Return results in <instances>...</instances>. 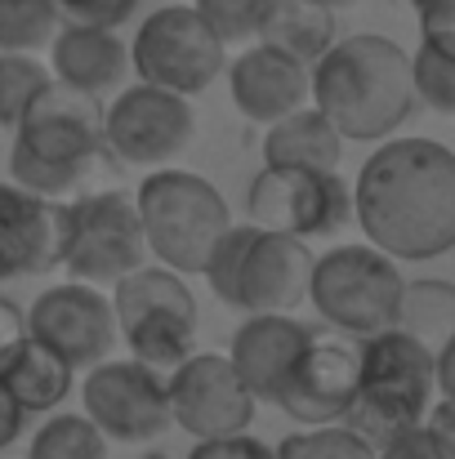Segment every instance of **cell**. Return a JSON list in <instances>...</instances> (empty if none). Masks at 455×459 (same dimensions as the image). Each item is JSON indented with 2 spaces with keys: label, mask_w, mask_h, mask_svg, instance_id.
<instances>
[{
  "label": "cell",
  "mask_w": 455,
  "mask_h": 459,
  "mask_svg": "<svg viewBox=\"0 0 455 459\" xmlns=\"http://www.w3.org/2000/svg\"><path fill=\"white\" fill-rule=\"evenodd\" d=\"M264 165H308V169H339L344 160V134L312 108L303 103L295 112L277 117L264 126Z\"/></svg>",
  "instance_id": "obj_22"
},
{
  "label": "cell",
  "mask_w": 455,
  "mask_h": 459,
  "mask_svg": "<svg viewBox=\"0 0 455 459\" xmlns=\"http://www.w3.org/2000/svg\"><path fill=\"white\" fill-rule=\"evenodd\" d=\"M103 112L99 94L49 81L13 126L9 178L49 201L85 192V183L112 160L103 143Z\"/></svg>",
  "instance_id": "obj_3"
},
{
  "label": "cell",
  "mask_w": 455,
  "mask_h": 459,
  "mask_svg": "<svg viewBox=\"0 0 455 459\" xmlns=\"http://www.w3.org/2000/svg\"><path fill=\"white\" fill-rule=\"evenodd\" d=\"M255 40H264V45L291 54L295 63L312 67L335 45V9H326L317 0H273Z\"/></svg>",
  "instance_id": "obj_23"
},
{
  "label": "cell",
  "mask_w": 455,
  "mask_h": 459,
  "mask_svg": "<svg viewBox=\"0 0 455 459\" xmlns=\"http://www.w3.org/2000/svg\"><path fill=\"white\" fill-rule=\"evenodd\" d=\"M112 312L130 357L161 375L197 352V295L165 264H139L112 281Z\"/></svg>",
  "instance_id": "obj_8"
},
{
  "label": "cell",
  "mask_w": 455,
  "mask_h": 459,
  "mask_svg": "<svg viewBox=\"0 0 455 459\" xmlns=\"http://www.w3.org/2000/svg\"><path fill=\"white\" fill-rule=\"evenodd\" d=\"M0 379H4V388L18 397V406L27 415H49V411H58L72 397L76 366L63 352H54L49 343H40V339L27 334L18 343V352L9 357V366L0 370Z\"/></svg>",
  "instance_id": "obj_21"
},
{
  "label": "cell",
  "mask_w": 455,
  "mask_h": 459,
  "mask_svg": "<svg viewBox=\"0 0 455 459\" xmlns=\"http://www.w3.org/2000/svg\"><path fill=\"white\" fill-rule=\"evenodd\" d=\"M420 424H424L433 451L442 459H455V397H433V406L424 411Z\"/></svg>",
  "instance_id": "obj_35"
},
{
  "label": "cell",
  "mask_w": 455,
  "mask_h": 459,
  "mask_svg": "<svg viewBox=\"0 0 455 459\" xmlns=\"http://www.w3.org/2000/svg\"><path fill=\"white\" fill-rule=\"evenodd\" d=\"M63 255V201L0 183V281L54 273Z\"/></svg>",
  "instance_id": "obj_17"
},
{
  "label": "cell",
  "mask_w": 455,
  "mask_h": 459,
  "mask_svg": "<svg viewBox=\"0 0 455 459\" xmlns=\"http://www.w3.org/2000/svg\"><path fill=\"white\" fill-rule=\"evenodd\" d=\"M277 459H375V442L353 424H317L273 446Z\"/></svg>",
  "instance_id": "obj_28"
},
{
  "label": "cell",
  "mask_w": 455,
  "mask_h": 459,
  "mask_svg": "<svg viewBox=\"0 0 455 459\" xmlns=\"http://www.w3.org/2000/svg\"><path fill=\"white\" fill-rule=\"evenodd\" d=\"M411 81H416V99L424 108L455 117V58H442L429 45H420L411 54Z\"/></svg>",
  "instance_id": "obj_30"
},
{
  "label": "cell",
  "mask_w": 455,
  "mask_h": 459,
  "mask_svg": "<svg viewBox=\"0 0 455 459\" xmlns=\"http://www.w3.org/2000/svg\"><path fill=\"white\" fill-rule=\"evenodd\" d=\"M246 219L291 237H335L353 219V187L339 169L264 165L246 187Z\"/></svg>",
  "instance_id": "obj_11"
},
{
  "label": "cell",
  "mask_w": 455,
  "mask_h": 459,
  "mask_svg": "<svg viewBox=\"0 0 455 459\" xmlns=\"http://www.w3.org/2000/svg\"><path fill=\"white\" fill-rule=\"evenodd\" d=\"M402 286H407V277L393 255H384L371 241H353V246L312 255L308 304L317 307V316L330 330L362 339V334H375L398 321Z\"/></svg>",
  "instance_id": "obj_7"
},
{
  "label": "cell",
  "mask_w": 455,
  "mask_h": 459,
  "mask_svg": "<svg viewBox=\"0 0 455 459\" xmlns=\"http://www.w3.org/2000/svg\"><path fill=\"white\" fill-rule=\"evenodd\" d=\"M223 76H228L232 108L255 126H273L277 117L308 103V67L264 40L241 45V54L228 58Z\"/></svg>",
  "instance_id": "obj_18"
},
{
  "label": "cell",
  "mask_w": 455,
  "mask_h": 459,
  "mask_svg": "<svg viewBox=\"0 0 455 459\" xmlns=\"http://www.w3.org/2000/svg\"><path fill=\"white\" fill-rule=\"evenodd\" d=\"M411 9L420 18V45L455 58V0H411Z\"/></svg>",
  "instance_id": "obj_31"
},
{
  "label": "cell",
  "mask_w": 455,
  "mask_h": 459,
  "mask_svg": "<svg viewBox=\"0 0 455 459\" xmlns=\"http://www.w3.org/2000/svg\"><path fill=\"white\" fill-rule=\"evenodd\" d=\"M135 201H139L152 259L183 277H192V273L201 277L214 241L232 223L223 192L192 169H152L139 183Z\"/></svg>",
  "instance_id": "obj_5"
},
{
  "label": "cell",
  "mask_w": 455,
  "mask_h": 459,
  "mask_svg": "<svg viewBox=\"0 0 455 459\" xmlns=\"http://www.w3.org/2000/svg\"><path fill=\"white\" fill-rule=\"evenodd\" d=\"M353 219L398 264L455 250V152L438 139H380L353 183Z\"/></svg>",
  "instance_id": "obj_1"
},
{
  "label": "cell",
  "mask_w": 455,
  "mask_h": 459,
  "mask_svg": "<svg viewBox=\"0 0 455 459\" xmlns=\"http://www.w3.org/2000/svg\"><path fill=\"white\" fill-rule=\"evenodd\" d=\"M308 103L344 134V143H380L416 112L411 54L375 31L335 36L308 67Z\"/></svg>",
  "instance_id": "obj_2"
},
{
  "label": "cell",
  "mask_w": 455,
  "mask_h": 459,
  "mask_svg": "<svg viewBox=\"0 0 455 459\" xmlns=\"http://www.w3.org/2000/svg\"><path fill=\"white\" fill-rule=\"evenodd\" d=\"M393 325H402L407 334H416L420 343H429L438 352L455 334V281H438V277L407 281Z\"/></svg>",
  "instance_id": "obj_24"
},
{
  "label": "cell",
  "mask_w": 455,
  "mask_h": 459,
  "mask_svg": "<svg viewBox=\"0 0 455 459\" xmlns=\"http://www.w3.org/2000/svg\"><path fill=\"white\" fill-rule=\"evenodd\" d=\"M54 81V72L36 54H9L0 49V130H13L31 99Z\"/></svg>",
  "instance_id": "obj_27"
},
{
  "label": "cell",
  "mask_w": 455,
  "mask_h": 459,
  "mask_svg": "<svg viewBox=\"0 0 455 459\" xmlns=\"http://www.w3.org/2000/svg\"><path fill=\"white\" fill-rule=\"evenodd\" d=\"M188 459H277V451L268 442L250 437V429H246V433H232V437H201L188 451Z\"/></svg>",
  "instance_id": "obj_33"
},
{
  "label": "cell",
  "mask_w": 455,
  "mask_h": 459,
  "mask_svg": "<svg viewBox=\"0 0 455 459\" xmlns=\"http://www.w3.org/2000/svg\"><path fill=\"white\" fill-rule=\"evenodd\" d=\"M81 406L85 415L103 429L108 442L144 446L174 429L170 420V397H165V375L144 361H94L81 379Z\"/></svg>",
  "instance_id": "obj_13"
},
{
  "label": "cell",
  "mask_w": 455,
  "mask_h": 459,
  "mask_svg": "<svg viewBox=\"0 0 455 459\" xmlns=\"http://www.w3.org/2000/svg\"><path fill=\"white\" fill-rule=\"evenodd\" d=\"M308 273L312 250L303 237L273 232L259 223H228V232L214 241L201 277L210 281V295L237 312H291L308 299Z\"/></svg>",
  "instance_id": "obj_4"
},
{
  "label": "cell",
  "mask_w": 455,
  "mask_h": 459,
  "mask_svg": "<svg viewBox=\"0 0 455 459\" xmlns=\"http://www.w3.org/2000/svg\"><path fill=\"white\" fill-rule=\"evenodd\" d=\"M433 375H438V397H455V334L433 352Z\"/></svg>",
  "instance_id": "obj_38"
},
{
  "label": "cell",
  "mask_w": 455,
  "mask_h": 459,
  "mask_svg": "<svg viewBox=\"0 0 455 459\" xmlns=\"http://www.w3.org/2000/svg\"><path fill=\"white\" fill-rule=\"evenodd\" d=\"M438 397L433 348L407 334L402 325H384L357 339V402L348 415H362L384 442L393 429L420 424ZM344 415V420H348ZM366 424H353L357 433Z\"/></svg>",
  "instance_id": "obj_6"
},
{
  "label": "cell",
  "mask_w": 455,
  "mask_h": 459,
  "mask_svg": "<svg viewBox=\"0 0 455 459\" xmlns=\"http://www.w3.org/2000/svg\"><path fill=\"white\" fill-rule=\"evenodd\" d=\"M353 402H357V343H348V334L312 330V339L291 361L273 406L303 429H317V424H344Z\"/></svg>",
  "instance_id": "obj_15"
},
{
  "label": "cell",
  "mask_w": 455,
  "mask_h": 459,
  "mask_svg": "<svg viewBox=\"0 0 455 459\" xmlns=\"http://www.w3.org/2000/svg\"><path fill=\"white\" fill-rule=\"evenodd\" d=\"M22 429H27V411L18 406V397L4 388V379H0V451H9L18 437H22Z\"/></svg>",
  "instance_id": "obj_37"
},
{
  "label": "cell",
  "mask_w": 455,
  "mask_h": 459,
  "mask_svg": "<svg viewBox=\"0 0 455 459\" xmlns=\"http://www.w3.org/2000/svg\"><path fill=\"white\" fill-rule=\"evenodd\" d=\"M27 459H108V437L90 415H54L31 433Z\"/></svg>",
  "instance_id": "obj_25"
},
{
  "label": "cell",
  "mask_w": 455,
  "mask_h": 459,
  "mask_svg": "<svg viewBox=\"0 0 455 459\" xmlns=\"http://www.w3.org/2000/svg\"><path fill=\"white\" fill-rule=\"evenodd\" d=\"M58 27H63L58 0H0V49L9 54L49 49Z\"/></svg>",
  "instance_id": "obj_26"
},
{
  "label": "cell",
  "mask_w": 455,
  "mask_h": 459,
  "mask_svg": "<svg viewBox=\"0 0 455 459\" xmlns=\"http://www.w3.org/2000/svg\"><path fill=\"white\" fill-rule=\"evenodd\" d=\"M67 22H94V27H121L135 18L139 0H58Z\"/></svg>",
  "instance_id": "obj_32"
},
{
  "label": "cell",
  "mask_w": 455,
  "mask_h": 459,
  "mask_svg": "<svg viewBox=\"0 0 455 459\" xmlns=\"http://www.w3.org/2000/svg\"><path fill=\"white\" fill-rule=\"evenodd\" d=\"M375 459H442L433 451L424 424H407V429H393L384 442H375Z\"/></svg>",
  "instance_id": "obj_34"
},
{
  "label": "cell",
  "mask_w": 455,
  "mask_h": 459,
  "mask_svg": "<svg viewBox=\"0 0 455 459\" xmlns=\"http://www.w3.org/2000/svg\"><path fill=\"white\" fill-rule=\"evenodd\" d=\"M312 339V325L295 321L291 312H246V321L232 330L228 343V361L237 366V375L246 379V388L273 406L291 361L300 357V348Z\"/></svg>",
  "instance_id": "obj_19"
},
{
  "label": "cell",
  "mask_w": 455,
  "mask_h": 459,
  "mask_svg": "<svg viewBox=\"0 0 455 459\" xmlns=\"http://www.w3.org/2000/svg\"><path fill=\"white\" fill-rule=\"evenodd\" d=\"M130 67L139 81L192 99L223 76L228 45L210 31V22L192 4H161L139 22L130 40Z\"/></svg>",
  "instance_id": "obj_10"
},
{
  "label": "cell",
  "mask_w": 455,
  "mask_h": 459,
  "mask_svg": "<svg viewBox=\"0 0 455 459\" xmlns=\"http://www.w3.org/2000/svg\"><path fill=\"white\" fill-rule=\"evenodd\" d=\"M139 264H148V237L135 192L108 187V192H76L63 201L58 268H67L76 281L112 286Z\"/></svg>",
  "instance_id": "obj_9"
},
{
  "label": "cell",
  "mask_w": 455,
  "mask_h": 459,
  "mask_svg": "<svg viewBox=\"0 0 455 459\" xmlns=\"http://www.w3.org/2000/svg\"><path fill=\"white\" fill-rule=\"evenodd\" d=\"M22 339H27V312L0 295V370L9 366V357L18 352Z\"/></svg>",
  "instance_id": "obj_36"
},
{
  "label": "cell",
  "mask_w": 455,
  "mask_h": 459,
  "mask_svg": "<svg viewBox=\"0 0 455 459\" xmlns=\"http://www.w3.org/2000/svg\"><path fill=\"white\" fill-rule=\"evenodd\" d=\"M170 420L192 442L201 437H232L255 424L259 397L246 388L228 352H192L174 370H165Z\"/></svg>",
  "instance_id": "obj_12"
},
{
  "label": "cell",
  "mask_w": 455,
  "mask_h": 459,
  "mask_svg": "<svg viewBox=\"0 0 455 459\" xmlns=\"http://www.w3.org/2000/svg\"><path fill=\"white\" fill-rule=\"evenodd\" d=\"M49 72L63 85H76L85 94H108L126 81L130 72V45L117 36V27H94V22H67L49 40Z\"/></svg>",
  "instance_id": "obj_20"
},
{
  "label": "cell",
  "mask_w": 455,
  "mask_h": 459,
  "mask_svg": "<svg viewBox=\"0 0 455 459\" xmlns=\"http://www.w3.org/2000/svg\"><path fill=\"white\" fill-rule=\"evenodd\" d=\"M273 0H192V9L210 22V31L232 49V45H250L264 27Z\"/></svg>",
  "instance_id": "obj_29"
},
{
  "label": "cell",
  "mask_w": 455,
  "mask_h": 459,
  "mask_svg": "<svg viewBox=\"0 0 455 459\" xmlns=\"http://www.w3.org/2000/svg\"><path fill=\"white\" fill-rule=\"evenodd\" d=\"M197 134L192 99L148 81L126 85L103 112V143L121 165H165Z\"/></svg>",
  "instance_id": "obj_14"
},
{
  "label": "cell",
  "mask_w": 455,
  "mask_h": 459,
  "mask_svg": "<svg viewBox=\"0 0 455 459\" xmlns=\"http://www.w3.org/2000/svg\"><path fill=\"white\" fill-rule=\"evenodd\" d=\"M317 4H326V9H335V13H339V9H348V4H357V0H317Z\"/></svg>",
  "instance_id": "obj_39"
},
{
  "label": "cell",
  "mask_w": 455,
  "mask_h": 459,
  "mask_svg": "<svg viewBox=\"0 0 455 459\" xmlns=\"http://www.w3.org/2000/svg\"><path fill=\"white\" fill-rule=\"evenodd\" d=\"M27 334L49 343L54 352H63L76 370H90L121 343L112 295H103V286L76 281V277L36 295V304L27 307Z\"/></svg>",
  "instance_id": "obj_16"
}]
</instances>
